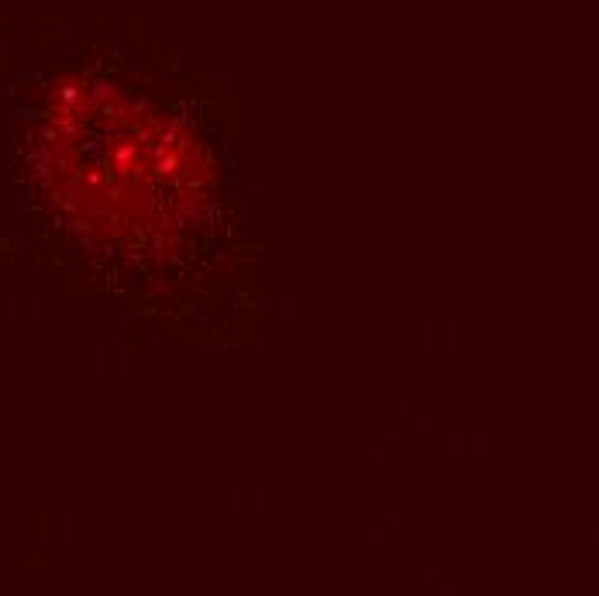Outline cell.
<instances>
[{"label": "cell", "mask_w": 599, "mask_h": 596, "mask_svg": "<svg viewBox=\"0 0 599 596\" xmlns=\"http://www.w3.org/2000/svg\"><path fill=\"white\" fill-rule=\"evenodd\" d=\"M38 207L83 262L128 293L166 297L217 245L210 162L169 114L107 80H56L28 114Z\"/></svg>", "instance_id": "obj_1"}]
</instances>
